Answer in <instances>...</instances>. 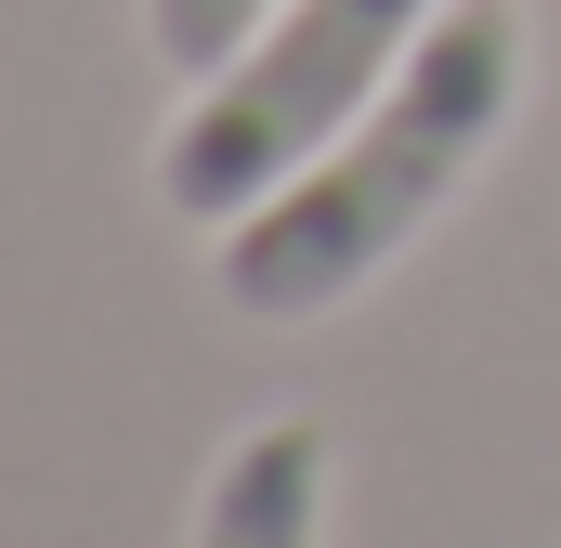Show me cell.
I'll use <instances>...</instances> for the list:
<instances>
[{
    "mask_svg": "<svg viewBox=\"0 0 561 548\" xmlns=\"http://www.w3.org/2000/svg\"><path fill=\"white\" fill-rule=\"evenodd\" d=\"M262 13H275V0H144V53H157L170 79H209Z\"/></svg>",
    "mask_w": 561,
    "mask_h": 548,
    "instance_id": "4",
    "label": "cell"
},
{
    "mask_svg": "<svg viewBox=\"0 0 561 548\" xmlns=\"http://www.w3.org/2000/svg\"><path fill=\"white\" fill-rule=\"evenodd\" d=\"M196 548H327V431L313 418H249L209 457Z\"/></svg>",
    "mask_w": 561,
    "mask_h": 548,
    "instance_id": "3",
    "label": "cell"
},
{
    "mask_svg": "<svg viewBox=\"0 0 561 548\" xmlns=\"http://www.w3.org/2000/svg\"><path fill=\"white\" fill-rule=\"evenodd\" d=\"M431 13H444V0H275V13L196 79V105L170 118L157 196H170L183 222H209V236L249 222L262 196H287L327 144L392 92V66L419 53Z\"/></svg>",
    "mask_w": 561,
    "mask_h": 548,
    "instance_id": "2",
    "label": "cell"
},
{
    "mask_svg": "<svg viewBox=\"0 0 561 548\" xmlns=\"http://www.w3.org/2000/svg\"><path fill=\"white\" fill-rule=\"evenodd\" d=\"M510 105H523V0H444L419 26V53L392 66V92L287 196H262L249 222L209 236L222 300L249 327H327L353 287H379L457 209V183L496 157Z\"/></svg>",
    "mask_w": 561,
    "mask_h": 548,
    "instance_id": "1",
    "label": "cell"
}]
</instances>
